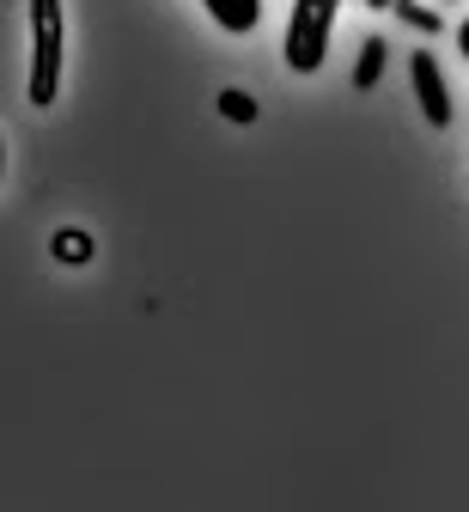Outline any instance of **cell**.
<instances>
[{
    "mask_svg": "<svg viewBox=\"0 0 469 512\" xmlns=\"http://www.w3.org/2000/svg\"><path fill=\"white\" fill-rule=\"evenodd\" d=\"M25 13H31V68H25V98L43 110V104H55V92H61V0H25Z\"/></svg>",
    "mask_w": 469,
    "mask_h": 512,
    "instance_id": "cell-1",
    "label": "cell"
},
{
    "mask_svg": "<svg viewBox=\"0 0 469 512\" xmlns=\"http://www.w3.org/2000/svg\"><path fill=\"white\" fill-rule=\"evenodd\" d=\"M335 13H342V0H293V19H287V68L293 74H317L323 68Z\"/></svg>",
    "mask_w": 469,
    "mask_h": 512,
    "instance_id": "cell-2",
    "label": "cell"
},
{
    "mask_svg": "<svg viewBox=\"0 0 469 512\" xmlns=\"http://www.w3.org/2000/svg\"><path fill=\"white\" fill-rule=\"evenodd\" d=\"M409 86H415L421 116H427L433 128H451V92H445V74H439L433 49H415V61H409Z\"/></svg>",
    "mask_w": 469,
    "mask_h": 512,
    "instance_id": "cell-3",
    "label": "cell"
},
{
    "mask_svg": "<svg viewBox=\"0 0 469 512\" xmlns=\"http://www.w3.org/2000/svg\"><path fill=\"white\" fill-rule=\"evenodd\" d=\"M201 7H208V19L220 31H232V37L256 31V19H262V0H201Z\"/></svg>",
    "mask_w": 469,
    "mask_h": 512,
    "instance_id": "cell-4",
    "label": "cell"
},
{
    "mask_svg": "<svg viewBox=\"0 0 469 512\" xmlns=\"http://www.w3.org/2000/svg\"><path fill=\"white\" fill-rule=\"evenodd\" d=\"M378 74H384V37H366V49H360V61H354V86L372 92Z\"/></svg>",
    "mask_w": 469,
    "mask_h": 512,
    "instance_id": "cell-5",
    "label": "cell"
},
{
    "mask_svg": "<svg viewBox=\"0 0 469 512\" xmlns=\"http://www.w3.org/2000/svg\"><path fill=\"white\" fill-rule=\"evenodd\" d=\"M49 250L61 256V263H86V256H92V238H86V232H55Z\"/></svg>",
    "mask_w": 469,
    "mask_h": 512,
    "instance_id": "cell-6",
    "label": "cell"
},
{
    "mask_svg": "<svg viewBox=\"0 0 469 512\" xmlns=\"http://www.w3.org/2000/svg\"><path fill=\"white\" fill-rule=\"evenodd\" d=\"M220 116H232V122H256V98H250V92H220Z\"/></svg>",
    "mask_w": 469,
    "mask_h": 512,
    "instance_id": "cell-7",
    "label": "cell"
},
{
    "mask_svg": "<svg viewBox=\"0 0 469 512\" xmlns=\"http://www.w3.org/2000/svg\"><path fill=\"white\" fill-rule=\"evenodd\" d=\"M457 49H463V61H469V19L457 25Z\"/></svg>",
    "mask_w": 469,
    "mask_h": 512,
    "instance_id": "cell-8",
    "label": "cell"
}]
</instances>
